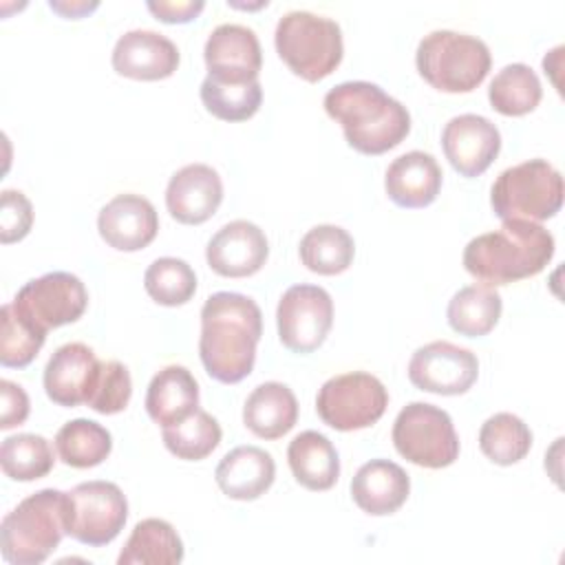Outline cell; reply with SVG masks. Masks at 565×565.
<instances>
[{
    "instance_id": "26",
    "label": "cell",
    "mask_w": 565,
    "mask_h": 565,
    "mask_svg": "<svg viewBox=\"0 0 565 565\" xmlns=\"http://www.w3.org/2000/svg\"><path fill=\"white\" fill-rule=\"evenodd\" d=\"M287 461L294 479L313 492H324L340 477V457L329 437L318 430L298 433L287 446Z\"/></svg>"
},
{
    "instance_id": "25",
    "label": "cell",
    "mask_w": 565,
    "mask_h": 565,
    "mask_svg": "<svg viewBox=\"0 0 565 565\" xmlns=\"http://www.w3.org/2000/svg\"><path fill=\"white\" fill-rule=\"evenodd\" d=\"M298 422V399L282 382H263L245 399L243 424L260 439H278Z\"/></svg>"
},
{
    "instance_id": "1",
    "label": "cell",
    "mask_w": 565,
    "mask_h": 565,
    "mask_svg": "<svg viewBox=\"0 0 565 565\" xmlns=\"http://www.w3.org/2000/svg\"><path fill=\"white\" fill-rule=\"evenodd\" d=\"M263 335V313L254 298L238 291H216L201 307L199 358L205 373L221 384L245 380L256 362Z\"/></svg>"
},
{
    "instance_id": "40",
    "label": "cell",
    "mask_w": 565,
    "mask_h": 565,
    "mask_svg": "<svg viewBox=\"0 0 565 565\" xmlns=\"http://www.w3.org/2000/svg\"><path fill=\"white\" fill-rule=\"evenodd\" d=\"M0 399H2V411H0V428L9 430L29 417V395L26 391L11 382V380H0Z\"/></svg>"
},
{
    "instance_id": "17",
    "label": "cell",
    "mask_w": 565,
    "mask_h": 565,
    "mask_svg": "<svg viewBox=\"0 0 565 565\" xmlns=\"http://www.w3.org/2000/svg\"><path fill=\"white\" fill-rule=\"evenodd\" d=\"M97 230L108 247L117 252H139L154 241L159 214L146 196L124 192L99 210Z\"/></svg>"
},
{
    "instance_id": "21",
    "label": "cell",
    "mask_w": 565,
    "mask_h": 565,
    "mask_svg": "<svg viewBox=\"0 0 565 565\" xmlns=\"http://www.w3.org/2000/svg\"><path fill=\"white\" fill-rule=\"evenodd\" d=\"M441 168L430 152L411 150L395 157L384 174L388 199L406 210L430 205L441 190Z\"/></svg>"
},
{
    "instance_id": "10",
    "label": "cell",
    "mask_w": 565,
    "mask_h": 565,
    "mask_svg": "<svg viewBox=\"0 0 565 565\" xmlns=\"http://www.w3.org/2000/svg\"><path fill=\"white\" fill-rule=\"evenodd\" d=\"M66 534L88 547L108 545L128 519V501L113 481H84L66 492Z\"/></svg>"
},
{
    "instance_id": "27",
    "label": "cell",
    "mask_w": 565,
    "mask_h": 565,
    "mask_svg": "<svg viewBox=\"0 0 565 565\" xmlns=\"http://www.w3.org/2000/svg\"><path fill=\"white\" fill-rule=\"evenodd\" d=\"M183 561V541L163 519L139 521L128 541L124 543L117 563L119 565H177Z\"/></svg>"
},
{
    "instance_id": "11",
    "label": "cell",
    "mask_w": 565,
    "mask_h": 565,
    "mask_svg": "<svg viewBox=\"0 0 565 565\" xmlns=\"http://www.w3.org/2000/svg\"><path fill=\"white\" fill-rule=\"evenodd\" d=\"M11 305L20 316L46 333L49 329L79 320L88 307V291L75 274L49 271L24 282Z\"/></svg>"
},
{
    "instance_id": "23",
    "label": "cell",
    "mask_w": 565,
    "mask_h": 565,
    "mask_svg": "<svg viewBox=\"0 0 565 565\" xmlns=\"http://www.w3.org/2000/svg\"><path fill=\"white\" fill-rule=\"evenodd\" d=\"M214 479L225 497L254 501L271 488L276 479V463L265 448L236 446L223 455L214 470Z\"/></svg>"
},
{
    "instance_id": "37",
    "label": "cell",
    "mask_w": 565,
    "mask_h": 565,
    "mask_svg": "<svg viewBox=\"0 0 565 565\" xmlns=\"http://www.w3.org/2000/svg\"><path fill=\"white\" fill-rule=\"evenodd\" d=\"M46 333L31 324L24 316L15 311L11 302L0 309V364L7 369H24L29 366L42 344Z\"/></svg>"
},
{
    "instance_id": "34",
    "label": "cell",
    "mask_w": 565,
    "mask_h": 565,
    "mask_svg": "<svg viewBox=\"0 0 565 565\" xmlns=\"http://www.w3.org/2000/svg\"><path fill=\"white\" fill-rule=\"evenodd\" d=\"M55 455L46 437L18 433L2 439L0 468L13 481H35L53 470Z\"/></svg>"
},
{
    "instance_id": "42",
    "label": "cell",
    "mask_w": 565,
    "mask_h": 565,
    "mask_svg": "<svg viewBox=\"0 0 565 565\" xmlns=\"http://www.w3.org/2000/svg\"><path fill=\"white\" fill-rule=\"evenodd\" d=\"M49 7L64 18H82V15L90 13L93 9H97L99 4L97 2H55V0H51Z\"/></svg>"
},
{
    "instance_id": "28",
    "label": "cell",
    "mask_w": 565,
    "mask_h": 565,
    "mask_svg": "<svg viewBox=\"0 0 565 565\" xmlns=\"http://www.w3.org/2000/svg\"><path fill=\"white\" fill-rule=\"evenodd\" d=\"M503 311V300L499 291L490 285L475 282L466 285L448 302L446 318L452 331L466 338H481L490 333Z\"/></svg>"
},
{
    "instance_id": "3",
    "label": "cell",
    "mask_w": 565,
    "mask_h": 565,
    "mask_svg": "<svg viewBox=\"0 0 565 565\" xmlns=\"http://www.w3.org/2000/svg\"><path fill=\"white\" fill-rule=\"evenodd\" d=\"M554 249V236L541 223L510 218L499 230L468 241L461 260L472 278L497 287L541 274Z\"/></svg>"
},
{
    "instance_id": "31",
    "label": "cell",
    "mask_w": 565,
    "mask_h": 565,
    "mask_svg": "<svg viewBox=\"0 0 565 565\" xmlns=\"http://www.w3.org/2000/svg\"><path fill=\"white\" fill-rule=\"evenodd\" d=\"M543 97L539 75L523 62L503 66L488 86L490 106L505 117H523L532 113Z\"/></svg>"
},
{
    "instance_id": "6",
    "label": "cell",
    "mask_w": 565,
    "mask_h": 565,
    "mask_svg": "<svg viewBox=\"0 0 565 565\" xmlns=\"http://www.w3.org/2000/svg\"><path fill=\"white\" fill-rule=\"evenodd\" d=\"M274 44L278 57L305 82L324 79L344 55L340 24L311 11H287L276 24Z\"/></svg>"
},
{
    "instance_id": "2",
    "label": "cell",
    "mask_w": 565,
    "mask_h": 565,
    "mask_svg": "<svg viewBox=\"0 0 565 565\" xmlns=\"http://www.w3.org/2000/svg\"><path fill=\"white\" fill-rule=\"evenodd\" d=\"M324 110L342 126L347 143L362 154H384L411 132V113L377 84L355 79L324 95Z\"/></svg>"
},
{
    "instance_id": "16",
    "label": "cell",
    "mask_w": 565,
    "mask_h": 565,
    "mask_svg": "<svg viewBox=\"0 0 565 565\" xmlns=\"http://www.w3.org/2000/svg\"><path fill=\"white\" fill-rule=\"evenodd\" d=\"M269 256L265 232L245 218L218 227L205 247L210 269L225 278H247L263 269Z\"/></svg>"
},
{
    "instance_id": "19",
    "label": "cell",
    "mask_w": 565,
    "mask_h": 565,
    "mask_svg": "<svg viewBox=\"0 0 565 565\" xmlns=\"http://www.w3.org/2000/svg\"><path fill=\"white\" fill-rule=\"evenodd\" d=\"M223 201V181L207 163H188L166 188V207L177 223L201 225L214 216Z\"/></svg>"
},
{
    "instance_id": "32",
    "label": "cell",
    "mask_w": 565,
    "mask_h": 565,
    "mask_svg": "<svg viewBox=\"0 0 565 565\" xmlns=\"http://www.w3.org/2000/svg\"><path fill=\"white\" fill-rule=\"evenodd\" d=\"M479 448L497 466L519 463L532 448V430L514 413H494L479 428Z\"/></svg>"
},
{
    "instance_id": "12",
    "label": "cell",
    "mask_w": 565,
    "mask_h": 565,
    "mask_svg": "<svg viewBox=\"0 0 565 565\" xmlns=\"http://www.w3.org/2000/svg\"><path fill=\"white\" fill-rule=\"evenodd\" d=\"M278 338L291 353H313L333 324L331 294L318 285H291L276 307Z\"/></svg>"
},
{
    "instance_id": "9",
    "label": "cell",
    "mask_w": 565,
    "mask_h": 565,
    "mask_svg": "<svg viewBox=\"0 0 565 565\" xmlns=\"http://www.w3.org/2000/svg\"><path fill=\"white\" fill-rule=\"evenodd\" d=\"M388 406V391L380 377L366 371H351L329 377L318 395V417L333 430L349 433L373 426Z\"/></svg>"
},
{
    "instance_id": "14",
    "label": "cell",
    "mask_w": 565,
    "mask_h": 565,
    "mask_svg": "<svg viewBox=\"0 0 565 565\" xmlns=\"http://www.w3.org/2000/svg\"><path fill=\"white\" fill-rule=\"evenodd\" d=\"M203 60L207 66V77L216 82L245 84L258 79L263 66V51L256 33L236 22L218 24L210 31Z\"/></svg>"
},
{
    "instance_id": "36",
    "label": "cell",
    "mask_w": 565,
    "mask_h": 565,
    "mask_svg": "<svg viewBox=\"0 0 565 565\" xmlns=\"http://www.w3.org/2000/svg\"><path fill=\"white\" fill-rule=\"evenodd\" d=\"M146 294L163 307L185 305L196 291L194 269L177 256H161L152 260L143 274Z\"/></svg>"
},
{
    "instance_id": "8",
    "label": "cell",
    "mask_w": 565,
    "mask_h": 565,
    "mask_svg": "<svg viewBox=\"0 0 565 565\" xmlns=\"http://www.w3.org/2000/svg\"><path fill=\"white\" fill-rule=\"evenodd\" d=\"M393 446L411 463L446 468L459 457V437L450 415L428 402L406 404L393 422Z\"/></svg>"
},
{
    "instance_id": "15",
    "label": "cell",
    "mask_w": 565,
    "mask_h": 565,
    "mask_svg": "<svg viewBox=\"0 0 565 565\" xmlns=\"http://www.w3.org/2000/svg\"><path fill=\"white\" fill-rule=\"evenodd\" d=\"M441 148L448 163L466 179L483 174L501 150L499 128L483 115L463 113L446 121Z\"/></svg>"
},
{
    "instance_id": "24",
    "label": "cell",
    "mask_w": 565,
    "mask_h": 565,
    "mask_svg": "<svg viewBox=\"0 0 565 565\" xmlns=\"http://www.w3.org/2000/svg\"><path fill=\"white\" fill-rule=\"evenodd\" d=\"M199 408V384L181 364H168L152 375L146 391V411L154 424L172 426Z\"/></svg>"
},
{
    "instance_id": "38",
    "label": "cell",
    "mask_w": 565,
    "mask_h": 565,
    "mask_svg": "<svg viewBox=\"0 0 565 565\" xmlns=\"http://www.w3.org/2000/svg\"><path fill=\"white\" fill-rule=\"evenodd\" d=\"M132 395V380L119 360H99L86 406L99 415L121 413Z\"/></svg>"
},
{
    "instance_id": "4",
    "label": "cell",
    "mask_w": 565,
    "mask_h": 565,
    "mask_svg": "<svg viewBox=\"0 0 565 565\" xmlns=\"http://www.w3.org/2000/svg\"><path fill=\"white\" fill-rule=\"evenodd\" d=\"M66 492L42 488L22 499L0 523L2 558L11 565H40L66 534Z\"/></svg>"
},
{
    "instance_id": "13",
    "label": "cell",
    "mask_w": 565,
    "mask_h": 565,
    "mask_svg": "<svg viewBox=\"0 0 565 565\" xmlns=\"http://www.w3.org/2000/svg\"><path fill=\"white\" fill-rule=\"evenodd\" d=\"M477 377V355L448 340H435L415 349L408 362L411 384L435 395H461L472 388Z\"/></svg>"
},
{
    "instance_id": "29",
    "label": "cell",
    "mask_w": 565,
    "mask_h": 565,
    "mask_svg": "<svg viewBox=\"0 0 565 565\" xmlns=\"http://www.w3.org/2000/svg\"><path fill=\"white\" fill-rule=\"evenodd\" d=\"M302 265L320 276H335L351 267L355 256L353 236L340 225H316L311 227L298 245Z\"/></svg>"
},
{
    "instance_id": "33",
    "label": "cell",
    "mask_w": 565,
    "mask_h": 565,
    "mask_svg": "<svg viewBox=\"0 0 565 565\" xmlns=\"http://www.w3.org/2000/svg\"><path fill=\"white\" fill-rule=\"evenodd\" d=\"M163 446L183 461H201L207 455L216 450L221 444L223 430L216 417H212L207 411L196 408L192 415L185 419L163 426Z\"/></svg>"
},
{
    "instance_id": "30",
    "label": "cell",
    "mask_w": 565,
    "mask_h": 565,
    "mask_svg": "<svg viewBox=\"0 0 565 565\" xmlns=\"http://www.w3.org/2000/svg\"><path fill=\"white\" fill-rule=\"evenodd\" d=\"M55 450L60 461L71 468H93L110 455L113 435L99 422L77 417L57 430Z\"/></svg>"
},
{
    "instance_id": "22",
    "label": "cell",
    "mask_w": 565,
    "mask_h": 565,
    "mask_svg": "<svg viewBox=\"0 0 565 565\" xmlns=\"http://www.w3.org/2000/svg\"><path fill=\"white\" fill-rule=\"evenodd\" d=\"M411 492L406 470L391 459H371L358 468L351 479V499L371 516L397 512Z\"/></svg>"
},
{
    "instance_id": "20",
    "label": "cell",
    "mask_w": 565,
    "mask_h": 565,
    "mask_svg": "<svg viewBox=\"0 0 565 565\" xmlns=\"http://www.w3.org/2000/svg\"><path fill=\"white\" fill-rule=\"evenodd\" d=\"M97 369L99 360L88 344L66 342L57 347L49 358L42 375L46 397L64 408L86 404Z\"/></svg>"
},
{
    "instance_id": "18",
    "label": "cell",
    "mask_w": 565,
    "mask_h": 565,
    "mask_svg": "<svg viewBox=\"0 0 565 565\" xmlns=\"http://www.w3.org/2000/svg\"><path fill=\"white\" fill-rule=\"evenodd\" d=\"M179 60L181 55L177 44L150 29L126 31L115 42L110 55L117 75L139 82H157L170 77L177 71Z\"/></svg>"
},
{
    "instance_id": "35",
    "label": "cell",
    "mask_w": 565,
    "mask_h": 565,
    "mask_svg": "<svg viewBox=\"0 0 565 565\" xmlns=\"http://www.w3.org/2000/svg\"><path fill=\"white\" fill-rule=\"evenodd\" d=\"M201 102L210 115L223 121H245L254 117L263 104V86L258 79L245 84L216 82L205 75L201 82Z\"/></svg>"
},
{
    "instance_id": "7",
    "label": "cell",
    "mask_w": 565,
    "mask_h": 565,
    "mask_svg": "<svg viewBox=\"0 0 565 565\" xmlns=\"http://www.w3.org/2000/svg\"><path fill=\"white\" fill-rule=\"evenodd\" d=\"M492 212L501 221H545L563 205V177L545 159H527L505 168L490 188Z\"/></svg>"
},
{
    "instance_id": "39",
    "label": "cell",
    "mask_w": 565,
    "mask_h": 565,
    "mask_svg": "<svg viewBox=\"0 0 565 565\" xmlns=\"http://www.w3.org/2000/svg\"><path fill=\"white\" fill-rule=\"evenodd\" d=\"M33 225V205L20 190H2L0 196V241L4 245L22 241Z\"/></svg>"
},
{
    "instance_id": "41",
    "label": "cell",
    "mask_w": 565,
    "mask_h": 565,
    "mask_svg": "<svg viewBox=\"0 0 565 565\" xmlns=\"http://www.w3.org/2000/svg\"><path fill=\"white\" fill-rule=\"evenodd\" d=\"M148 11L166 22V24H185V22H192L203 9H205V2L203 0H148L146 2Z\"/></svg>"
},
{
    "instance_id": "5",
    "label": "cell",
    "mask_w": 565,
    "mask_h": 565,
    "mask_svg": "<svg viewBox=\"0 0 565 565\" xmlns=\"http://www.w3.org/2000/svg\"><path fill=\"white\" fill-rule=\"evenodd\" d=\"M415 66L424 82L441 93H470L486 79L492 55L477 35L437 29L419 40Z\"/></svg>"
}]
</instances>
